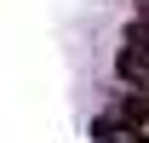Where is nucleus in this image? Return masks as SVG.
<instances>
[{"instance_id": "nucleus-2", "label": "nucleus", "mask_w": 149, "mask_h": 143, "mask_svg": "<svg viewBox=\"0 0 149 143\" xmlns=\"http://www.w3.org/2000/svg\"><path fill=\"white\" fill-rule=\"evenodd\" d=\"M115 109H120V120H126L132 132H149V92L143 86H126V97H120Z\"/></svg>"}, {"instance_id": "nucleus-1", "label": "nucleus", "mask_w": 149, "mask_h": 143, "mask_svg": "<svg viewBox=\"0 0 149 143\" xmlns=\"http://www.w3.org/2000/svg\"><path fill=\"white\" fill-rule=\"evenodd\" d=\"M115 74H120V86H143L149 92V57L138 46H120L115 52Z\"/></svg>"}, {"instance_id": "nucleus-3", "label": "nucleus", "mask_w": 149, "mask_h": 143, "mask_svg": "<svg viewBox=\"0 0 149 143\" xmlns=\"http://www.w3.org/2000/svg\"><path fill=\"white\" fill-rule=\"evenodd\" d=\"M126 46H138V52L149 57V29H143V23H132V29H126Z\"/></svg>"}, {"instance_id": "nucleus-4", "label": "nucleus", "mask_w": 149, "mask_h": 143, "mask_svg": "<svg viewBox=\"0 0 149 143\" xmlns=\"http://www.w3.org/2000/svg\"><path fill=\"white\" fill-rule=\"evenodd\" d=\"M132 23H143V29H149V0H138V6H132Z\"/></svg>"}, {"instance_id": "nucleus-5", "label": "nucleus", "mask_w": 149, "mask_h": 143, "mask_svg": "<svg viewBox=\"0 0 149 143\" xmlns=\"http://www.w3.org/2000/svg\"><path fill=\"white\" fill-rule=\"evenodd\" d=\"M132 143H149V132H138V137H132Z\"/></svg>"}]
</instances>
